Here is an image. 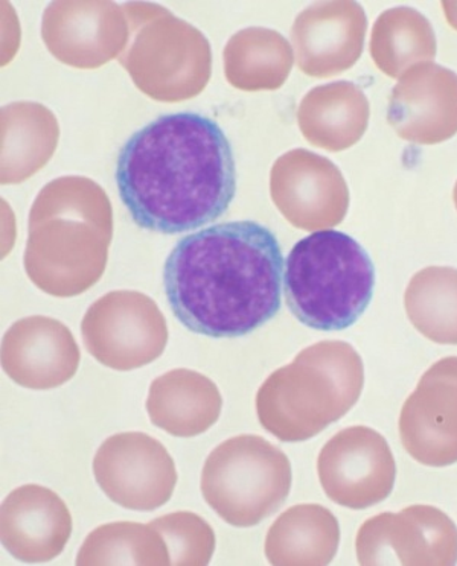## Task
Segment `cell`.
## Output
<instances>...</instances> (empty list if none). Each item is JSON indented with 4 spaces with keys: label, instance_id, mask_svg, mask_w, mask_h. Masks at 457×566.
<instances>
[{
    "label": "cell",
    "instance_id": "2e32d148",
    "mask_svg": "<svg viewBox=\"0 0 457 566\" xmlns=\"http://www.w3.org/2000/svg\"><path fill=\"white\" fill-rule=\"evenodd\" d=\"M387 123L402 139L436 145L457 135V74L435 63L408 69L392 88Z\"/></svg>",
    "mask_w": 457,
    "mask_h": 566
},
{
    "label": "cell",
    "instance_id": "277c9868",
    "mask_svg": "<svg viewBox=\"0 0 457 566\" xmlns=\"http://www.w3.org/2000/svg\"><path fill=\"white\" fill-rule=\"evenodd\" d=\"M363 387L359 352L340 339L319 342L266 379L257 394L258 420L281 442H307L353 410Z\"/></svg>",
    "mask_w": 457,
    "mask_h": 566
},
{
    "label": "cell",
    "instance_id": "7a4b0ae2",
    "mask_svg": "<svg viewBox=\"0 0 457 566\" xmlns=\"http://www.w3.org/2000/svg\"><path fill=\"white\" fill-rule=\"evenodd\" d=\"M282 271L272 230L255 221L221 222L174 247L165 262V294L191 333L245 337L279 313Z\"/></svg>",
    "mask_w": 457,
    "mask_h": 566
},
{
    "label": "cell",
    "instance_id": "52a82bcc",
    "mask_svg": "<svg viewBox=\"0 0 457 566\" xmlns=\"http://www.w3.org/2000/svg\"><path fill=\"white\" fill-rule=\"evenodd\" d=\"M291 480L284 451L261 436L241 434L210 452L201 471V493L225 523L249 528L284 505Z\"/></svg>",
    "mask_w": 457,
    "mask_h": 566
},
{
    "label": "cell",
    "instance_id": "4316f807",
    "mask_svg": "<svg viewBox=\"0 0 457 566\" xmlns=\"http://www.w3.org/2000/svg\"><path fill=\"white\" fill-rule=\"evenodd\" d=\"M167 542L172 565L206 566L216 552V533L204 517L176 512L149 523Z\"/></svg>",
    "mask_w": 457,
    "mask_h": 566
},
{
    "label": "cell",
    "instance_id": "8992f818",
    "mask_svg": "<svg viewBox=\"0 0 457 566\" xmlns=\"http://www.w3.org/2000/svg\"><path fill=\"white\" fill-rule=\"evenodd\" d=\"M123 10L131 34L118 60L135 86L160 103L200 95L212 74L204 32L157 3H124Z\"/></svg>",
    "mask_w": 457,
    "mask_h": 566
},
{
    "label": "cell",
    "instance_id": "ba28073f",
    "mask_svg": "<svg viewBox=\"0 0 457 566\" xmlns=\"http://www.w3.org/2000/svg\"><path fill=\"white\" fill-rule=\"evenodd\" d=\"M89 354L108 369L131 371L148 366L168 345V326L157 303L139 291L105 294L81 323Z\"/></svg>",
    "mask_w": 457,
    "mask_h": 566
},
{
    "label": "cell",
    "instance_id": "5b68a950",
    "mask_svg": "<svg viewBox=\"0 0 457 566\" xmlns=\"http://www.w3.org/2000/svg\"><path fill=\"white\" fill-rule=\"evenodd\" d=\"M374 286L370 254L350 234L311 233L287 256V305L311 329L334 333L353 326L370 306Z\"/></svg>",
    "mask_w": 457,
    "mask_h": 566
},
{
    "label": "cell",
    "instance_id": "d6986e66",
    "mask_svg": "<svg viewBox=\"0 0 457 566\" xmlns=\"http://www.w3.org/2000/svg\"><path fill=\"white\" fill-rule=\"evenodd\" d=\"M149 420L173 438L204 434L220 419L222 396L208 376L189 369H174L149 386Z\"/></svg>",
    "mask_w": 457,
    "mask_h": 566
},
{
    "label": "cell",
    "instance_id": "ac0fdd59",
    "mask_svg": "<svg viewBox=\"0 0 457 566\" xmlns=\"http://www.w3.org/2000/svg\"><path fill=\"white\" fill-rule=\"evenodd\" d=\"M72 535V515L51 489L25 484L14 489L0 509L3 548L25 564H46L64 552Z\"/></svg>",
    "mask_w": 457,
    "mask_h": 566
},
{
    "label": "cell",
    "instance_id": "6da1fadb",
    "mask_svg": "<svg viewBox=\"0 0 457 566\" xmlns=\"http://www.w3.org/2000/svg\"><path fill=\"white\" fill-rule=\"evenodd\" d=\"M121 200L141 229L191 232L225 216L237 192L232 145L220 125L200 113L157 117L121 148Z\"/></svg>",
    "mask_w": 457,
    "mask_h": 566
},
{
    "label": "cell",
    "instance_id": "f1b7e54d",
    "mask_svg": "<svg viewBox=\"0 0 457 566\" xmlns=\"http://www.w3.org/2000/svg\"><path fill=\"white\" fill-rule=\"evenodd\" d=\"M453 200H455V206H456V209H457V181H456V185H455V191H453Z\"/></svg>",
    "mask_w": 457,
    "mask_h": 566
},
{
    "label": "cell",
    "instance_id": "e0dca14e",
    "mask_svg": "<svg viewBox=\"0 0 457 566\" xmlns=\"http://www.w3.org/2000/svg\"><path fill=\"white\" fill-rule=\"evenodd\" d=\"M0 358L3 371L20 387L52 390L74 378L81 354L66 325L32 315L15 322L3 335Z\"/></svg>",
    "mask_w": 457,
    "mask_h": 566
},
{
    "label": "cell",
    "instance_id": "5bb4252c",
    "mask_svg": "<svg viewBox=\"0 0 457 566\" xmlns=\"http://www.w3.org/2000/svg\"><path fill=\"white\" fill-rule=\"evenodd\" d=\"M128 34L123 6L115 2H52L43 13L48 51L75 69H98L120 59Z\"/></svg>",
    "mask_w": 457,
    "mask_h": 566
},
{
    "label": "cell",
    "instance_id": "9a60e30c",
    "mask_svg": "<svg viewBox=\"0 0 457 566\" xmlns=\"http://www.w3.org/2000/svg\"><path fill=\"white\" fill-rule=\"evenodd\" d=\"M365 10L357 2H318L291 28L298 67L314 78H330L354 67L363 54Z\"/></svg>",
    "mask_w": 457,
    "mask_h": 566
},
{
    "label": "cell",
    "instance_id": "ffe728a7",
    "mask_svg": "<svg viewBox=\"0 0 457 566\" xmlns=\"http://www.w3.org/2000/svg\"><path fill=\"white\" fill-rule=\"evenodd\" d=\"M371 105L365 92L351 81L311 88L298 108L302 136L313 147L345 151L365 136Z\"/></svg>",
    "mask_w": 457,
    "mask_h": 566
},
{
    "label": "cell",
    "instance_id": "d4e9b609",
    "mask_svg": "<svg viewBox=\"0 0 457 566\" xmlns=\"http://www.w3.org/2000/svg\"><path fill=\"white\" fill-rule=\"evenodd\" d=\"M408 321L436 345H457V270L427 266L408 282L404 294Z\"/></svg>",
    "mask_w": 457,
    "mask_h": 566
},
{
    "label": "cell",
    "instance_id": "4fadbf2b",
    "mask_svg": "<svg viewBox=\"0 0 457 566\" xmlns=\"http://www.w3.org/2000/svg\"><path fill=\"white\" fill-rule=\"evenodd\" d=\"M398 424L404 450L416 462L430 468L457 463V357L439 359L420 376Z\"/></svg>",
    "mask_w": 457,
    "mask_h": 566
},
{
    "label": "cell",
    "instance_id": "30bf717a",
    "mask_svg": "<svg viewBox=\"0 0 457 566\" xmlns=\"http://www.w3.org/2000/svg\"><path fill=\"white\" fill-rule=\"evenodd\" d=\"M101 491L127 511L153 512L172 500L177 469L167 448L144 432H121L104 440L93 459Z\"/></svg>",
    "mask_w": 457,
    "mask_h": 566
},
{
    "label": "cell",
    "instance_id": "603a6c76",
    "mask_svg": "<svg viewBox=\"0 0 457 566\" xmlns=\"http://www.w3.org/2000/svg\"><path fill=\"white\" fill-rule=\"evenodd\" d=\"M230 86L242 92L278 91L293 69L294 56L284 35L269 28L238 31L222 52Z\"/></svg>",
    "mask_w": 457,
    "mask_h": 566
},
{
    "label": "cell",
    "instance_id": "7c38bea8",
    "mask_svg": "<svg viewBox=\"0 0 457 566\" xmlns=\"http://www.w3.org/2000/svg\"><path fill=\"white\" fill-rule=\"evenodd\" d=\"M270 196L282 217L307 232L335 228L350 209V189L342 171L309 149H291L274 161Z\"/></svg>",
    "mask_w": 457,
    "mask_h": 566
},
{
    "label": "cell",
    "instance_id": "9c48e42d",
    "mask_svg": "<svg viewBox=\"0 0 457 566\" xmlns=\"http://www.w3.org/2000/svg\"><path fill=\"white\" fill-rule=\"evenodd\" d=\"M363 566L457 564V525L433 505L380 513L363 523L355 539Z\"/></svg>",
    "mask_w": 457,
    "mask_h": 566
},
{
    "label": "cell",
    "instance_id": "8fae6325",
    "mask_svg": "<svg viewBox=\"0 0 457 566\" xmlns=\"http://www.w3.org/2000/svg\"><path fill=\"white\" fill-rule=\"evenodd\" d=\"M318 475L328 499L363 511L390 499L396 462L387 440L370 427H350L328 440L318 459Z\"/></svg>",
    "mask_w": 457,
    "mask_h": 566
},
{
    "label": "cell",
    "instance_id": "44dd1931",
    "mask_svg": "<svg viewBox=\"0 0 457 566\" xmlns=\"http://www.w3.org/2000/svg\"><path fill=\"white\" fill-rule=\"evenodd\" d=\"M0 181L19 185L46 167L59 145V120L50 108L31 101L8 104L0 116Z\"/></svg>",
    "mask_w": 457,
    "mask_h": 566
},
{
    "label": "cell",
    "instance_id": "83f0119b",
    "mask_svg": "<svg viewBox=\"0 0 457 566\" xmlns=\"http://www.w3.org/2000/svg\"><path fill=\"white\" fill-rule=\"evenodd\" d=\"M443 10L447 22L457 31V2H443Z\"/></svg>",
    "mask_w": 457,
    "mask_h": 566
},
{
    "label": "cell",
    "instance_id": "484cf974",
    "mask_svg": "<svg viewBox=\"0 0 457 566\" xmlns=\"http://www.w3.org/2000/svg\"><path fill=\"white\" fill-rule=\"evenodd\" d=\"M75 564L87 565H172L160 533L149 524L120 523L100 525L89 533Z\"/></svg>",
    "mask_w": 457,
    "mask_h": 566
},
{
    "label": "cell",
    "instance_id": "7402d4cb",
    "mask_svg": "<svg viewBox=\"0 0 457 566\" xmlns=\"http://www.w3.org/2000/svg\"><path fill=\"white\" fill-rule=\"evenodd\" d=\"M340 525L319 504H299L282 513L267 533L264 552L274 566L330 565L337 554Z\"/></svg>",
    "mask_w": 457,
    "mask_h": 566
},
{
    "label": "cell",
    "instance_id": "3957f363",
    "mask_svg": "<svg viewBox=\"0 0 457 566\" xmlns=\"http://www.w3.org/2000/svg\"><path fill=\"white\" fill-rule=\"evenodd\" d=\"M112 238V203L96 181L52 180L32 203L23 256L28 277L50 296H80L103 277Z\"/></svg>",
    "mask_w": 457,
    "mask_h": 566
},
{
    "label": "cell",
    "instance_id": "cb8c5ba5",
    "mask_svg": "<svg viewBox=\"0 0 457 566\" xmlns=\"http://www.w3.org/2000/svg\"><path fill=\"white\" fill-rule=\"evenodd\" d=\"M436 51L438 44L430 20L415 8H391L375 20L371 56L390 78H402L416 64L432 63Z\"/></svg>",
    "mask_w": 457,
    "mask_h": 566
}]
</instances>
